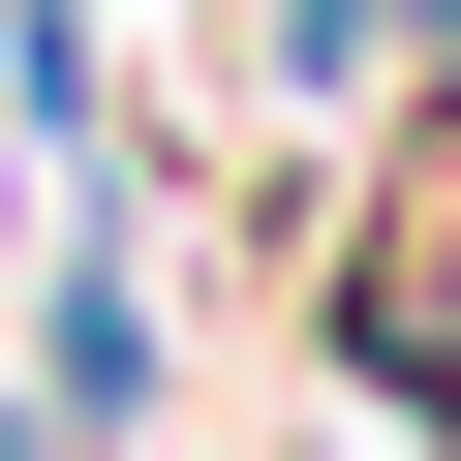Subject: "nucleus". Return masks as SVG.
<instances>
[{
    "instance_id": "f257e3e1",
    "label": "nucleus",
    "mask_w": 461,
    "mask_h": 461,
    "mask_svg": "<svg viewBox=\"0 0 461 461\" xmlns=\"http://www.w3.org/2000/svg\"><path fill=\"white\" fill-rule=\"evenodd\" d=\"M339 369L461 430V32H430V123L369 154V247H339Z\"/></svg>"
}]
</instances>
